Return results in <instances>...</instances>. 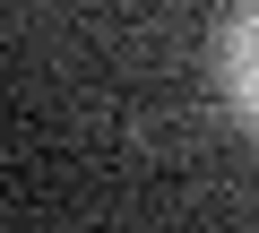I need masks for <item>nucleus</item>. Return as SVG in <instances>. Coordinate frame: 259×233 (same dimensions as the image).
<instances>
[{"label":"nucleus","instance_id":"1","mask_svg":"<svg viewBox=\"0 0 259 233\" xmlns=\"http://www.w3.org/2000/svg\"><path fill=\"white\" fill-rule=\"evenodd\" d=\"M216 95L259 138V0H242V9L225 18V35H216Z\"/></svg>","mask_w":259,"mask_h":233}]
</instances>
